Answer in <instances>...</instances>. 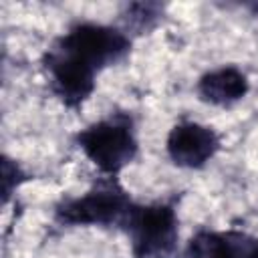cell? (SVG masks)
Returning a JSON list of instances; mask_svg holds the SVG:
<instances>
[{
	"label": "cell",
	"instance_id": "5b68a950",
	"mask_svg": "<svg viewBox=\"0 0 258 258\" xmlns=\"http://www.w3.org/2000/svg\"><path fill=\"white\" fill-rule=\"evenodd\" d=\"M58 40L91 62L99 73L105 67L123 60L131 48V40L125 30L95 22H79Z\"/></svg>",
	"mask_w": 258,
	"mask_h": 258
},
{
	"label": "cell",
	"instance_id": "9c48e42d",
	"mask_svg": "<svg viewBox=\"0 0 258 258\" xmlns=\"http://www.w3.org/2000/svg\"><path fill=\"white\" fill-rule=\"evenodd\" d=\"M26 173L22 171V167L10 159L8 155H2V198L4 202H8V198L12 196V191L22 183L26 181Z\"/></svg>",
	"mask_w": 258,
	"mask_h": 258
},
{
	"label": "cell",
	"instance_id": "3957f363",
	"mask_svg": "<svg viewBox=\"0 0 258 258\" xmlns=\"http://www.w3.org/2000/svg\"><path fill=\"white\" fill-rule=\"evenodd\" d=\"M133 258H173L177 250V216L167 204H147L129 210L125 222Z\"/></svg>",
	"mask_w": 258,
	"mask_h": 258
},
{
	"label": "cell",
	"instance_id": "8992f818",
	"mask_svg": "<svg viewBox=\"0 0 258 258\" xmlns=\"http://www.w3.org/2000/svg\"><path fill=\"white\" fill-rule=\"evenodd\" d=\"M167 155L169 159L187 169H198L206 165L220 149L218 133L202 123L183 121L177 123L167 135Z\"/></svg>",
	"mask_w": 258,
	"mask_h": 258
},
{
	"label": "cell",
	"instance_id": "277c9868",
	"mask_svg": "<svg viewBox=\"0 0 258 258\" xmlns=\"http://www.w3.org/2000/svg\"><path fill=\"white\" fill-rule=\"evenodd\" d=\"M44 69L50 77L54 95L71 109L81 107L95 91L99 71L58 38L44 54Z\"/></svg>",
	"mask_w": 258,
	"mask_h": 258
},
{
	"label": "cell",
	"instance_id": "6da1fadb",
	"mask_svg": "<svg viewBox=\"0 0 258 258\" xmlns=\"http://www.w3.org/2000/svg\"><path fill=\"white\" fill-rule=\"evenodd\" d=\"M133 202L123 185L107 175L77 198H67L54 208V218L62 226H123Z\"/></svg>",
	"mask_w": 258,
	"mask_h": 258
},
{
	"label": "cell",
	"instance_id": "30bf717a",
	"mask_svg": "<svg viewBox=\"0 0 258 258\" xmlns=\"http://www.w3.org/2000/svg\"><path fill=\"white\" fill-rule=\"evenodd\" d=\"M159 12H161V6H157V4H133V6H129L127 22L131 26L147 28L149 22L159 16Z\"/></svg>",
	"mask_w": 258,
	"mask_h": 258
},
{
	"label": "cell",
	"instance_id": "7a4b0ae2",
	"mask_svg": "<svg viewBox=\"0 0 258 258\" xmlns=\"http://www.w3.org/2000/svg\"><path fill=\"white\" fill-rule=\"evenodd\" d=\"M77 145L105 175H117L137 155V139L129 115H109L77 133Z\"/></svg>",
	"mask_w": 258,
	"mask_h": 258
},
{
	"label": "cell",
	"instance_id": "8fae6325",
	"mask_svg": "<svg viewBox=\"0 0 258 258\" xmlns=\"http://www.w3.org/2000/svg\"><path fill=\"white\" fill-rule=\"evenodd\" d=\"M256 258H258V250H256Z\"/></svg>",
	"mask_w": 258,
	"mask_h": 258
},
{
	"label": "cell",
	"instance_id": "ba28073f",
	"mask_svg": "<svg viewBox=\"0 0 258 258\" xmlns=\"http://www.w3.org/2000/svg\"><path fill=\"white\" fill-rule=\"evenodd\" d=\"M248 79L236 67H222L206 73L198 81V95L202 101L218 107L238 103L248 93Z\"/></svg>",
	"mask_w": 258,
	"mask_h": 258
},
{
	"label": "cell",
	"instance_id": "52a82bcc",
	"mask_svg": "<svg viewBox=\"0 0 258 258\" xmlns=\"http://www.w3.org/2000/svg\"><path fill=\"white\" fill-rule=\"evenodd\" d=\"M258 240L238 232L200 230L185 248V258H256Z\"/></svg>",
	"mask_w": 258,
	"mask_h": 258
}]
</instances>
